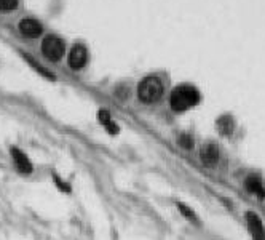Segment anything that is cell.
Segmentation results:
<instances>
[{
  "label": "cell",
  "instance_id": "1",
  "mask_svg": "<svg viewBox=\"0 0 265 240\" xmlns=\"http://www.w3.org/2000/svg\"><path fill=\"white\" fill-rule=\"evenodd\" d=\"M198 101H200V91L193 85L176 86L169 96V106L176 112H184L187 109L197 106Z\"/></svg>",
  "mask_w": 265,
  "mask_h": 240
},
{
  "label": "cell",
  "instance_id": "2",
  "mask_svg": "<svg viewBox=\"0 0 265 240\" xmlns=\"http://www.w3.org/2000/svg\"><path fill=\"white\" fill-rule=\"evenodd\" d=\"M137 95H139V100L142 103H146V104L157 103L160 98L163 96L162 80L155 77V75H149V77H146L139 84V86H137Z\"/></svg>",
  "mask_w": 265,
  "mask_h": 240
},
{
  "label": "cell",
  "instance_id": "3",
  "mask_svg": "<svg viewBox=\"0 0 265 240\" xmlns=\"http://www.w3.org/2000/svg\"><path fill=\"white\" fill-rule=\"evenodd\" d=\"M66 53V45L63 39H59L58 35H48L42 42V54L48 61L56 63Z\"/></svg>",
  "mask_w": 265,
  "mask_h": 240
},
{
  "label": "cell",
  "instance_id": "4",
  "mask_svg": "<svg viewBox=\"0 0 265 240\" xmlns=\"http://www.w3.org/2000/svg\"><path fill=\"white\" fill-rule=\"evenodd\" d=\"M245 221L248 232L252 240H265V224L262 221V218L259 216L256 211H246L245 213Z\"/></svg>",
  "mask_w": 265,
  "mask_h": 240
},
{
  "label": "cell",
  "instance_id": "5",
  "mask_svg": "<svg viewBox=\"0 0 265 240\" xmlns=\"http://www.w3.org/2000/svg\"><path fill=\"white\" fill-rule=\"evenodd\" d=\"M200 159H201V163L208 168H213L216 167L219 163V159H220V151L219 147L214 144V143H206L201 146L200 149Z\"/></svg>",
  "mask_w": 265,
  "mask_h": 240
},
{
  "label": "cell",
  "instance_id": "6",
  "mask_svg": "<svg viewBox=\"0 0 265 240\" xmlns=\"http://www.w3.org/2000/svg\"><path fill=\"white\" fill-rule=\"evenodd\" d=\"M67 63L74 70L85 68L86 63H88V50L83 45H74L72 50H70V53H69Z\"/></svg>",
  "mask_w": 265,
  "mask_h": 240
},
{
  "label": "cell",
  "instance_id": "7",
  "mask_svg": "<svg viewBox=\"0 0 265 240\" xmlns=\"http://www.w3.org/2000/svg\"><path fill=\"white\" fill-rule=\"evenodd\" d=\"M18 27H19L21 34H23L24 37H27V39H37V37H40L42 32H43L42 23H38V21L34 19V18L21 19V23H19Z\"/></svg>",
  "mask_w": 265,
  "mask_h": 240
},
{
  "label": "cell",
  "instance_id": "8",
  "mask_svg": "<svg viewBox=\"0 0 265 240\" xmlns=\"http://www.w3.org/2000/svg\"><path fill=\"white\" fill-rule=\"evenodd\" d=\"M245 188L249 194L256 195L259 200L265 199V183L262 181V178L259 174L252 173L245 179Z\"/></svg>",
  "mask_w": 265,
  "mask_h": 240
},
{
  "label": "cell",
  "instance_id": "9",
  "mask_svg": "<svg viewBox=\"0 0 265 240\" xmlns=\"http://www.w3.org/2000/svg\"><path fill=\"white\" fill-rule=\"evenodd\" d=\"M10 154H12L13 163L19 173H24V174L32 173V163L29 160V157H27L23 151L18 149V147H12V149H10Z\"/></svg>",
  "mask_w": 265,
  "mask_h": 240
},
{
  "label": "cell",
  "instance_id": "10",
  "mask_svg": "<svg viewBox=\"0 0 265 240\" xmlns=\"http://www.w3.org/2000/svg\"><path fill=\"white\" fill-rule=\"evenodd\" d=\"M98 119H99V123H101L110 135H117L118 133V125L112 120V116H110L109 111H106V109H101V111L98 112Z\"/></svg>",
  "mask_w": 265,
  "mask_h": 240
},
{
  "label": "cell",
  "instance_id": "11",
  "mask_svg": "<svg viewBox=\"0 0 265 240\" xmlns=\"http://www.w3.org/2000/svg\"><path fill=\"white\" fill-rule=\"evenodd\" d=\"M217 130H219V133L222 135V136H230L232 133H233V130H235V120L232 116H229V114H225V116H220L217 119Z\"/></svg>",
  "mask_w": 265,
  "mask_h": 240
},
{
  "label": "cell",
  "instance_id": "12",
  "mask_svg": "<svg viewBox=\"0 0 265 240\" xmlns=\"http://www.w3.org/2000/svg\"><path fill=\"white\" fill-rule=\"evenodd\" d=\"M178 210H179V213L185 218V220H189L190 223H193V224H198V223H200L195 211H193L190 206H187L185 204H178Z\"/></svg>",
  "mask_w": 265,
  "mask_h": 240
},
{
  "label": "cell",
  "instance_id": "13",
  "mask_svg": "<svg viewBox=\"0 0 265 240\" xmlns=\"http://www.w3.org/2000/svg\"><path fill=\"white\" fill-rule=\"evenodd\" d=\"M178 143L181 147H184V149H192L193 144H195V141H193V136L189 135V133H182L179 138H178Z\"/></svg>",
  "mask_w": 265,
  "mask_h": 240
},
{
  "label": "cell",
  "instance_id": "14",
  "mask_svg": "<svg viewBox=\"0 0 265 240\" xmlns=\"http://www.w3.org/2000/svg\"><path fill=\"white\" fill-rule=\"evenodd\" d=\"M18 8V0H0V12H13Z\"/></svg>",
  "mask_w": 265,
  "mask_h": 240
},
{
  "label": "cell",
  "instance_id": "15",
  "mask_svg": "<svg viewBox=\"0 0 265 240\" xmlns=\"http://www.w3.org/2000/svg\"><path fill=\"white\" fill-rule=\"evenodd\" d=\"M53 181H54V184H56V188L59 190H63V192H70V186L66 181H63L58 174H53Z\"/></svg>",
  "mask_w": 265,
  "mask_h": 240
}]
</instances>
